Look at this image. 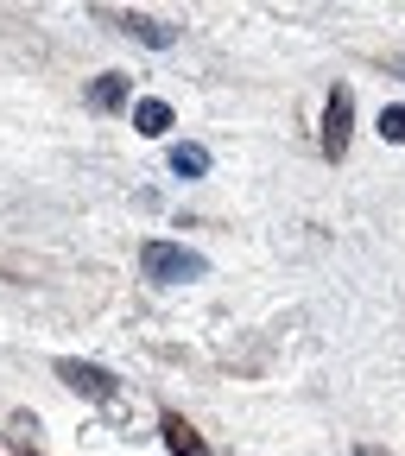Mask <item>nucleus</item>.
I'll use <instances>...</instances> for the list:
<instances>
[{"label": "nucleus", "mask_w": 405, "mask_h": 456, "mask_svg": "<svg viewBox=\"0 0 405 456\" xmlns=\"http://www.w3.org/2000/svg\"><path fill=\"white\" fill-rule=\"evenodd\" d=\"M140 273H146L152 285H190V279L209 273V260L190 254V248H178V241H146V248H140Z\"/></svg>", "instance_id": "f257e3e1"}, {"label": "nucleus", "mask_w": 405, "mask_h": 456, "mask_svg": "<svg viewBox=\"0 0 405 456\" xmlns=\"http://www.w3.org/2000/svg\"><path fill=\"white\" fill-rule=\"evenodd\" d=\"M349 134H355V95L349 89H329V102H323V159L349 152Z\"/></svg>", "instance_id": "f03ea898"}, {"label": "nucleus", "mask_w": 405, "mask_h": 456, "mask_svg": "<svg viewBox=\"0 0 405 456\" xmlns=\"http://www.w3.org/2000/svg\"><path fill=\"white\" fill-rule=\"evenodd\" d=\"M57 380H64L70 393H83V399H95V406H108V399L121 393V387H114V374H108V368H95V362H70V355L57 362Z\"/></svg>", "instance_id": "7ed1b4c3"}, {"label": "nucleus", "mask_w": 405, "mask_h": 456, "mask_svg": "<svg viewBox=\"0 0 405 456\" xmlns=\"http://www.w3.org/2000/svg\"><path fill=\"white\" fill-rule=\"evenodd\" d=\"M171 121H178V114H171V102H158V95H146V102H134V127H140L146 140H158V134H171Z\"/></svg>", "instance_id": "20e7f679"}, {"label": "nucleus", "mask_w": 405, "mask_h": 456, "mask_svg": "<svg viewBox=\"0 0 405 456\" xmlns=\"http://www.w3.org/2000/svg\"><path fill=\"white\" fill-rule=\"evenodd\" d=\"M165 444H171V456H215V450H209V444H203V437H197V431H190L178 412L165 419Z\"/></svg>", "instance_id": "39448f33"}, {"label": "nucleus", "mask_w": 405, "mask_h": 456, "mask_svg": "<svg viewBox=\"0 0 405 456\" xmlns=\"http://www.w3.org/2000/svg\"><path fill=\"white\" fill-rule=\"evenodd\" d=\"M171 171H178V178H203V171H209V152L203 146H171Z\"/></svg>", "instance_id": "423d86ee"}, {"label": "nucleus", "mask_w": 405, "mask_h": 456, "mask_svg": "<svg viewBox=\"0 0 405 456\" xmlns=\"http://www.w3.org/2000/svg\"><path fill=\"white\" fill-rule=\"evenodd\" d=\"M127 102V77H95V89H89V108H121Z\"/></svg>", "instance_id": "0eeeda50"}, {"label": "nucleus", "mask_w": 405, "mask_h": 456, "mask_svg": "<svg viewBox=\"0 0 405 456\" xmlns=\"http://www.w3.org/2000/svg\"><path fill=\"white\" fill-rule=\"evenodd\" d=\"M127 32H134V38H146V45H158V51H165V45H178V32H171L165 20H140V13L127 20Z\"/></svg>", "instance_id": "6e6552de"}, {"label": "nucleus", "mask_w": 405, "mask_h": 456, "mask_svg": "<svg viewBox=\"0 0 405 456\" xmlns=\"http://www.w3.org/2000/svg\"><path fill=\"white\" fill-rule=\"evenodd\" d=\"M380 140H386V146H405V102H393V108L380 114Z\"/></svg>", "instance_id": "1a4fd4ad"}, {"label": "nucleus", "mask_w": 405, "mask_h": 456, "mask_svg": "<svg viewBox=\"0 0 405 456\" xmlns=\"http://www.w3.org/2000/svg\"><path fill=\"white\" fill-rule=\"evenodd\" d=\"M355 456H386V450H374V444H361V450H355Z\"/></svg>", "instance_id": "9d476101"}, {"label": "nucleus", "mask_w": 405, "mask_h": 456, "mask_svg": "<svg viewBox=\"0 0 405 456\" xmlns=\"http://www.w3.org/2000/svg\"><path fill=\"white\" fill-rule=\"evenodd\" d=\"M393 70H399V77H405V51H399V57H393Z\"/></svg>", "instance_id": "9b49d317"}, {"label": "nucleus", "mask_w": 405, "mask_h": 456, "mask_svg": "<svg viewBox=\"0 0 405 456\" xmlns=\"http://www.w3.org/2000/svg\"><path fill=\"white\" fill-rule=\"evenodd\" d=\"M32 456H38V450H32Z\"/></svg>", "instance_id": "f8f14e48"}]
</instances>
